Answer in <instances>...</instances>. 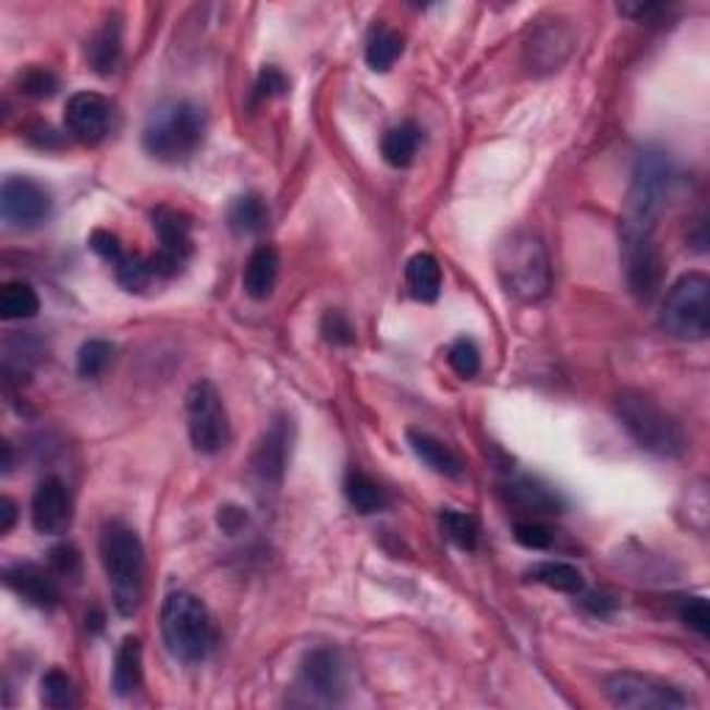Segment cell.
I'll return each mask as SVG.
<instances>
[{
  "label": "cell",
  "mask_w": 710,
  "mask_h": 710,
  "mask_svg": "<svg viewBox=\"0 0 710 710\" xmlns=\"http://www.w3.org/2000/svg\"><path fill=\"white\" fill-rule=\"evenodd\" d=\"M206 136V117L189 100H170L154 109L147 117L145 131H142V147L147 156L164 161V164H178L195 156L197 147L203 145Z\"/></svg>",
  "instance_id": "4"
},
{
  "label": "cell",
  "mask_w": 710,
  "mask_h": 710,
  "mask_svg": "<svg viewBox=\"0 0 710 710\" xmlns=\"http://www.w3.org/2000/svg\"><path fill=\"white\" fill-rule=\"evenodd\" d=\"M570 37H564L561 28H539V32L532 34L530 45H527V53H530V62L536 68L544 70H558V64L564 62L566 56H570Z\"/></svg>",
  "instance_id": "27"
},
{
  "label": "cell",
  "mask_w": 710,
  "mask_h": 710,
  "mask_svg": "<svg viewBox=\"0 0 710 710\" xmlns=\"http://www.w3.org/2000/svg\"><path fill=\"white\" fill-rule=\"evenodd\" d=\"M114 358V344L106 339H89L78 350V375L81 378H100Z\"/></svg>",
  "instance_id": "32"
},
{
  "label": "cell",
  "mask_w": 710,
  "mask_h": 710,
  "mask_svg": "<svg viewBox=\"0 0 710 710\" xmlns=\"http://www.w3.org/2000/svg\"><path fill=\"white\" fill-rule=\"evenodd\" d=\"M289 450H292V425L286 417H281L264 433L261 444L253 455V469L264 483H281L289 464Z\"/></svg>",
  "instance_id": "17"
},
{
  "label": "cell",
  "mask_w": 710,
  "mask_h": 710,
  "mask_svg": "<svg viewBox=\"0 0 710 710\" xmlns=\"http://www.w3.org/2000/svg\"><path fill=\"white\" fill-rule=\"evenodd\" d=\"M114 276L120 281V286H125L128 292H142V289L156 281L154 270H150V258L134 256V253H125L123 261L114 267Z\"/></svg>",
  "instance_id": "34"
},
{
  "label": "cell",
  "mask_w": 710,
  "mask_h": 710,
  "mask_svg": "<svg viewBox=\"0 0 710 710\" xmlns=\"http://www.w3.org/2000/svg\"><path fill=\"white\" fill-rule=\"evenodd\" d=\"M661 331L680 342H702L710 333V281L702 272H688L672 283L663 297Z\"/></svg>",
  "instance_id": "7"
},
{
  "label": "cell",
  "mask_w": 710,
  "mask_h": 710,
  "mask_svg": "<svg viewBox=\"0 0 710 710\" xmlns=\"http://www.w3.org/2000/svg\"><path fill=\"white\" fill-rule=\"evenodd\" d=\"M89 247H93V253H98L103 261H109L111 267H117V264L125 258L123 242H120V236L111 231H93V236H89Z\"/></svg>",
  "instance_id": "40"
},
{
  "label": "cell",
  "mask_w": 710,
  "mask_h": 710,
  "mask_svg": "<svg viewBox=\"0 0 710 710\" xmlns=\"http://www.w3.org/2000/svg\"><path fill=\"white\" fill-rule=\"evenodd\" d=\"M142 686V641L136 636L123 638L117 647L114 669H111V688L117 697H131Z\"/></svg>",
  "instance_id": "23"
},
{
  "label": "cell",
  "mask_w": 710,
  "mask_h": 710,
  "mask_svg": "<svg viewBox=\"0 0 710 710\" xmlns=\"http://www.w3.org/2000/svg\"><path fill=\"white\" fill-rule=\"evenodd\" d=\"M120 56H123V28H120V20H106L103 28L93 34V39L86 42V59L93 64L95 73L111 75L120 64Z\"/></svg>",
  "instance_id": "21"
},
{
  "label": "cell",
  "mask_w": 710,
  "mask_h": 710,
  "mask_svg": "<svg viewBox=\"0 0 710 710\" xmlns=\"http://www.w3.org/2000/svg\"><path fill=\"white\" fill-rule=\"evenodd\" d=\"M34 530L42 536H62L73 525V494L59 478H45L32 497Z\"/></svg>",
  "instance_id": "15"
},
{
  "label": "cell",
  "mask_w": 710,
  "mask_h": 710,
  "mask_svg": "<svg viewBox=\"0 0 710 710\" xmlns=\"http://www.w3.org/2000/svg\"><path fill=\"white\" fill-rule=\"evenodd\" d=\"M423 145V131L417 123H400L387 131L383 142H380V154L392 167L403 170L411 167V161L417 159V150Z\"/></svg>",
  "instance_id": "26"
},
{
  "label": "cell",
  "mask_w": 710,
  "mask_h": 710,
  "mask_svg": "<svg viewBox=\"0 0 710 710\" xmlns=\"http://www.w3.org/2000/svg\"><path fill=\"white\" fill-rule=\"evenodd\" d=\"M505 494L514 505H519L522 511H530V514H561L564 511V497L536 478L511 480L505 486Z\"/></svg>",
  "instance_id": "20"
},
{
  "label": "cell",
  "mask_w": 710,
  "mask_h": 710,
  "mask_svg": "<svg viewBox=\"0 0 710 710\" xmlns=\"http://www.w3.org/2000/svg\"><path fill=\"white\" fill-rule=\"evenodd\" d=\"M616 417L638 448L647 453L677 458L686 450V433L674 417L641 392H622L616 397Z\"/></svg>",
  "instance_id": "6"
},
{
  "label": "cell",
  "mask_w": 710,
  "mask_h": 710,
  "mask_svg": "<svg viewBox=\"0 0 710 710\" xmlns=\"http://www.w3.org/2000/svg\"><path fill=\"white\" fill-rule=\"evenodd\" d=\"M439 522L444 536H448L455 547H461V550H475V547H478L480 525L472 514H466V511H441Z\"/></svg>",
  "instance_id": "31"
},
{
  "label": "cell",
  "mask_w": 710,
  "mask_h": 710,
  "mask_svg": "<svg viewBox=\"0 0 710 710\" xmlns=\"http://www.w3.org/2000/svg\"><path fill=\"white\" fill-rule=\"evenodd\" d=\"M319 331H322V336L328 339L331 344H353L355 342L353 322L347 319V314L336 311V308L325 311L322 322H319Z\"/></svg>",
  "instance_id": "39"
},
{
  "label": "cell",
  "mask_w": 710,
  "mask_h": 710,
  "mask_svg": "<svg viewBox=\"0 0 710 710\" xmlns=\"http://www.w3.org/2000/svg\"><path fill=\"white\" fill-rule=\"evenodd\" d=\"M12 469V448L9 444H3V472Z\"/></svg>",
  "instance_id": "46"
},
{
  "label": "cell",
  "mask_w": 710,
  "mask_h": 710,
  "mask_svg": "<svg viewBox=\"0 0 710 710\" xmlns=\"http://www.w3.org/2000/svg\"><path fill=\"white\" fill-rule=\"evenodd\" d=\"M367 64L375 73H389L392 64L403 56V37L389 25H375L367 37Z\"/></svg>",
  "instance_id": "28"
},
{
  "label": "cell",
  "mask_w": 710,
  "mask_h": 710,
  "mask_svg": "<svg viewBox=\"0 0 710 710\" xmlns=\"http://www.w3.org/2000/svg\"><path fill=\"white\" fill-rule=\"evenodd\" d=\"M154 228L159 233V253L150 256V270L156 278H172L184 270L192 258L195 242H192V220L184 211L161 206L154 211Z\"/></svg>",
  "instance_id": "10"
},
{
  "label": "cell",
  "mask_w": 710,
  "mask_h": 710,
  "mask_svg": "<svg viewBox=\"0 0 710 710\" xmlns=\"http://www.w3.org/2000/svg\"><path fill=\"white\" fill-rule=\"evenodd\" d=\"M20 89H23L28 98H37V100L53 98L56 89H59V78H56L50 70L32 68V70H25V73L20 75Z\"/></svg>",
  "instance_id": "38"
},
{
  "label": "cell",
  "mask_w": 710,
  "mask_h": 710,
  "mask_svg": "<svg viewBox=\"0 0 710 710\" xmlns=\"http://www.w3.org/2000/svg\"><path fill=\"white\" fill-rule=\"evenodd\" d=\"M532 583L561 591V595H580L583 591V575L577 566L566 564V561H541L527 572Z\"/></svg>",
  "instance_id": "29"
},
{
  "label": "cell",
  "mask_w": 710,
  "mask_h": 710,
  "mask_svg": "<svg viewBox=\"0 0 710 710\" xmlns=\"http://www.w3.org/2000/svg\"><path fill=\"white\" fill-rule=\"evenodd\" d=\"M267 222H270V206H267V200L258 192H247V195L236 197L231 211H228V225L240 236L261 233L267 228Z\"/></svg>",
  "instance_id": "25"
},
{
  "label": "cell",
  "mask_w": 710,
  "mask_h": 710,
  "mask_svg": "<svg viewBox=\"0 0 710 710\" xmlns=\"http://www.w3.org/2000/svg\"><path fill=\"white\" fill-rule=\"evenodd\" d=\"M186 428H189L192 448L200 455H217L228 448L231 423L211 380H197L186 394Z\"/></svg>",
  "instance_id": "8"
},
{
  "label": "cell",
  "mask_w": 710,
  "mask_h": 710,
  "mask_svg": "<svg viewBox=\"0 0 710 710\" xmlns=\"http://www.w3.org/2000/svg\"><path fill=\"white\" fill-rule=\"evenodd\" d=\"M622 264L627 286L638 301L649 303L663 286V258L656 240H622Z\"/></svg>",
  "instance_id": "14"
},
{
  "label": "cell",
  "mask_w": 710,
  "mask_h": 710,
  "mask_svg": "<svg viewBox=\"0 0 710 710\" xmlns=\"http://www.w3.org/2000/svg\"><path fill=\"white\" fill-rule=\"evenodd\" d=\"M677 613L683 619V625L691 627L699 638L710 636V608L705 597H686V600L680 602Z\"/></svg>",
  "instance_id": "37"
},
{
  "label": "cell",
  "mask_w": 710,
  "mask_h": 710,
  "mask_svg": "<svg viewBox=\"0 0 710 710\" xmlns=\"http://www.w3.org/2000/svg\"><path fill=\"white\" fill-rule=\"evenodd\" d=\"M0 217L14 231H32L50 217V192L34 178L9 175L0 186Z\"/></svg>",
  "instance_id": "11"
},
{
  "label": "cell",
  "mask_w": 710,
  "mask_h": 710,
  "mask_svg": "<svg viewBox=\"0 0 710 710\" xmlns=\"http://www.w3.org/2000/svg\"><path fill=\"white\" fill-rule=\"evenodd\" d=\"M514 539L516 544H522L525 550H550L552 539H555V532L544 525V522L527 519V522H516L514 525Z\"/></svg>",
  "instance_id": "36"
},
{
  "label": "cell",
  "mask_w": 710,
  "mask_h": 710,
  "mask_svg": "<svg viewBox=\"0 0 710 710\" xmlns=\"http://www.w3.org/2000/svg\"><path fill=\"white\" fill-rule=\"evenodd\" d=\"M39 311V294L34 292L32 283L12 281L0 289V317L7 322L14 319H32Z\"/></svg>",
  "instance_id": "30"
},
{
  "label": "cell",
  "mask_w": 710,
  "mask_h": 710,
  "mask_svg": "<svg viewBox=\"0 0 710 710\" xmlns=\"http://www.w3.org/2000/svg\"><path fill=\"white\" fill-rule=\"evenodd\" d=\"M278 272H281V258L278 250L270 245H258L250 253L245 264V276H242V286L250 301H267L278 283Z\"/></svg>",
  "instance_id": "19"
},
{
  "label": "cell",
  "mask_w": 710,
  "mask_h": 710,
  "mask_svg": "<svg viewBox=\"0 0 710 710\" xmlns=\"http://www.w3.org/2000/svg\"><path fill=\"white\" fill-rule=\"evenodd\" d=\"M344 497H347L350 505L364 516L378 514V511H383L389 505L387 489H383L372 475H367V472L362 469L347 472V478H344Z\"/></svg>",
  "instance_id": "24"
},
{
  "label": "cell",
  "mask_w": 710,
  "mask_h": 710,
  "mask_svg": "<svg viewBox=\"0 0 710 710\" xmlns=\"http://www.w3.org/2000/svg\"><path fill=\"white\" fill-rule=\"evenodd\" d=\"M297 688L317 705L342 702L344 694V663L336 649L319 647L303 658Z\"/></svg>",
  "instance_id": "12"
},
{
  "label": "cell",
  "mask_w": 710,
  "mask_h": 710,
  "mask_svg": "<svg viewBox=\"0 0 710 710\" xmlns=\"http://www.w3.org/2000/svg\"><path fill=\"white\" fill-rule=\"evenodd\" d=\"M81 566V558H78V550L75 547H56V550H50V570L56 572V575H75Z\"/></svg>",
  "instance_id": "42"
},
{
  "label": "cell",
  "mask_w": 710,
  "mask_h": 710,
  "mask_svg": "<svg viewBox=\"0 0 710 710\" xmlns=\"http://www.w3.org/2000/svg\"><path fill=\"white\" fill-rule=\"evenodd\" d=\"M289 89V81L286 75L281 73L278 68H264L261 73H258V81H256V98L258 100H270V98H278V95H283Z\"/></svg>",
  "instance_id": "41"
},
{
  "label": "cell",
  "mask_w": 710,
  "mask_h": 710,
  "mask_svg": "<svg viewBox=\"0 0 710 710\" xmlns=\"http://www.w3.org/2000/svg\"><path fill=\"white\" fill-rule=\"evenodd\" d=\"M448 364L458 378L469 380L480 372V350L478 344L472 342V339L461 336L450 344L448 350Z\"/></svg>",
  "instance_id": "35"
},
{
  "label": "cell",
  "mask_w": 710,
  "mask_h": 710,
  "mask_svg": "<svg viewBox=\"0 0 710 710\" xmlns=\"http://www.w3.org/2000/svg\"><path fill=\"white\" fill-rule=\"evenodd\" d=\"M17 522V505H14L12 497H3L0 500V532H9Z\"/></svg>",
  "instance_id": "45"
},
{
  "label": "cell",
  "mask_w": 710,
  "mask_h": 710,
  "mask_svg": "<svg viewBox=\"0 0 710 710\" xmlns=\"http://www.w3.org/2000/svg\"><path fill=\"white\" fill-rule=\"evenodd\" d=\"M580 605L586 608L591 616H600V619L611 616V613L616 611V600H613V597H608V595H597V591H588V595H583Z\"/></svg>",
  "instance_id": "43"
},
{
  "label": "cell",
  "mask_w": 710,
  "mask_h": 710,
  "mask_svg": "<svg viewBox=\"0 0 710 710\" xmlns=\"http://www.w3.org/2000/svg\"><path fill=\"white\" fill-rule=\"evenodd\" d=\"M111 120H114V106L109 98L98 93H75L64 106V125L70 134L84 145H98L109 136Z\"/></svg>",
  "instance_id": "13"
},
{
  "label": "cell",
  "mask_w": 710,
  "mask_h": 710,
  "mask_svg": "<svg viewBox=\"0 0 710 710\" xmlns=\"http://www.w3.org/2000/svg\"><path fill=\"white\" fill-rule=\"evenodd\" d=\"M42 702H45V708H53V710H68L78 702V697H75V688H73V680H70L62 669H50V672H45Z\"/></svg>",
  "instance_id": "33"
},
{
  "label": "cell",
  "mask_w": 710,
  "mask_h": 710,
  "mask_svg": "<svg viewBox=\"0 0 710 710\" xmlns=\"http://www.w3.org/2000/svg\"><path fill=\"white\" fill-rule=\"evenodd\" d=\"M605 697L616 708L631 710H677L688 705V697L677 686L641 672L608 674Z\"/></svg>",
  "instance_id": "9"
},
{
  "label": "cell",
  "mask_w": 710,
  "mask_h": 710,
  "mask_svg": "<svg viewBox=\"0 0 710 710\" xmlns=\"http://www.w3.org/2000/svg\"><path fill=\"white\" fill-rule=\"evenodd\" d=\"M161 636L170 656L184 663H200L211 656L217 633L209 608L189 591H172L161 605Z\"/></svg>",
  "instance_id": "5"
},
{
  "label": "cell",
  "mask_w": 710,
  "mask_h": 710,
  "mask_svg": "<svg viewBox=\"0 0 710 710\" xmlns=\"http://www.w3.org/2000/svg\"><path fill=\"white\" fill-rule=\"evenodd\" d=\"M669 184H672L669 156L661 147H644L631 172L622 240H652L663 206H666Z\"/></svg>",
  "instance_id": "2"
},
{
  "label": "cell",
  "mask_w": 710,
  "mask_h": 710,
  "mask_svg": "<svg viewBox=\"0 0 710 710\" xmlns=\"http://www.w3.org/2000/svg\"><path fill=\"white\" fill-rule=\"evenodd\" d=\"M405 439H408V448L414 450V455H417L430 472H436V475L458 478L461 472H464V464H461L458 455H455L444 441L436 439L433 433H428V430L408 428L405 430Z\"/></svg>",
  "instance_id": "18"
},
{
  "label": "cell",
  "mask_w": 710,
  "mask_h": 710,
  "mask_svg": "<svg viewBox=\"0 0 710 710\" xmlns=\"http://www.w3.org/2000/svg\"><path fill=\"white\" fill-rule=\"evenodd\" d=\"M497 278L514 301H544L552 289V264L544 242L530 231L511 233L497 247Z\"/></svg>",
  "instance_id": "3"
},
{
  "label": "cell",
  "mask_w": 710,
  "mask_h": 710,
  "mask_svg": "<svg viewBox=\"0 0 710 710\" xmlns=\"http://www.w3.org/2000/svg\"><path fill=\"white\" fill-rule=\"evenodd\" d=\"M100 564L109 577L117 613L134 616L145 595V547L139 532L125 522H106L98 539Z\"/></svg>",
  "instance_id": "1"
},
{
  "label": "cell",
  "mask_w": 710,
  "mask_h": 710,
  "mask_svg": "<svg viewBox=\"0 0 710 710\" xmlns=\"http://www.w3.org/2000/svg\"><path fill=\"white\" fill-rule=\"evenodd\" d=\"M53 575V570L48 572L37 564H14L3 572V583L28 605L39 608V611H53L59 605V597H62Z\"/></svg>",
  "instance_id": "16"
},
{
  "label": "cell",
  "mask_w": 710,
  "mask_h": 710,
  "mask_svg": "<svg viewBox=\"0 0 710 710\" xmlns=\"http://www.w3.org/2000/svg\"><path fill=\"white\" fill-rule=\"evenodd\" d=\"M405 286L419 303H436L441 294V267L430 253H417L405 264Z\"/></svg>",
  "instance_id": "22"
},
{
  "label": "cell",
  "mask_w": 710,
  "mask_h": 710,
  "mask_svg": "<svg viewBox=\"0 0 710 710\" xmlns=\"http://www.w3.org/2000/svg\"><path fill=\"white\" fill-rule=\"evenodd\" d=\"M247 522V514L242 509H233V505H228V509H220V527L225 532H236L242 525Z\"/></svg>",
  "instance_id": "44"
}]
</instances>
